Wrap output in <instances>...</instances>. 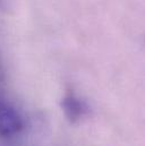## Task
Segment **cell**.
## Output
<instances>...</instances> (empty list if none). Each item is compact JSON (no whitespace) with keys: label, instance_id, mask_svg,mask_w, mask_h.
<instances>
[{"label":"cell","instance_id":"1","mask_svg":"<svg viewBox=\"0 0 145 146\" xmlns=\"http://www.w3.org/2000/svg\"><path fill=\"white\" fill-rule=\"evenodd\" d=\"M23 127L24 122L19 112L9 103L0 100V136H14Z\"/></svg>","mask_w":145,"mask_h":146},{"label":"cell","instance_id":"2","mask_svg":"<svg viewBox=\"0 0 145 146\" xmlns=\"http://www.w3.org/2000/svg\"><path fill=\"white\" fill-rule=\"evenodd\" d=\"M61 110H63L66 119L72 125L80 122L88 113V107L85 103V101L79 99L72 92H68L63 98Z\"/></svg>","mask_w":145,"mask_h":146}]
</instances>
